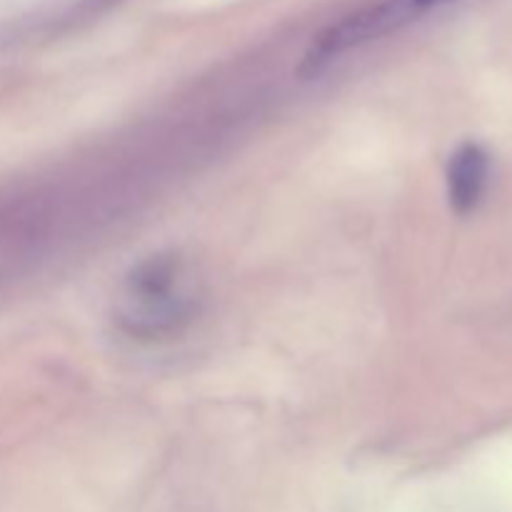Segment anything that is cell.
<instances>
[{
	"label": "cell",
	"mask_w": 512,
	"mask_h": 512,
	"mask_svg": "<svg viewBox=\"0 0 512 512\" xmlns=\"http://www.w3.org/2000/svg\"><path fill=\"white\" fill-rule=\"evenodd\" d=\"M488 183V153L480 145L468 143L453 155L448 168L450 203L458 213H470L483 198Z\"/></svg>",
	"instance_id": "2"
},
{
	"label": "cell",
	"mask_w": 512,
	"mask_h": 512,
	"mask_svg": "<svg viewBox=\"0 0 512 512\" xmlns=\"http://www.w3.org/2000/svg\"><path fill=\"white\" fill-rule=\"evenodd\" d=\"M428 10L423 8L420 0H383V3L368 5V8L358 10V13L348 15L340 23L330 25L328 30L313 40V45L305 53L300 73L315 75L323 68H328L333 60L345 55L348 50L360 48V45L378 40L383 35L395 33L403 25L413 23L420 15Z\"/></svg>",
	"instance_id": "1"
}]
</instances>
